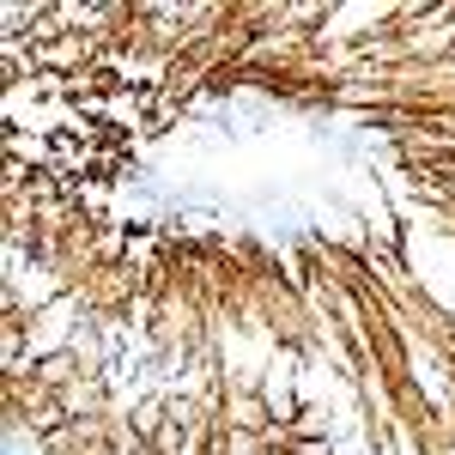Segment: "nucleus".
Returning <instances> with one entry per match:
<instances>
[{"mask_svg": "<svg viewBox=\"0 0 455 455\" xmlns=\"http://www.w3.org/2000/svg\"><path fill=\"white\" fill-rule=\"evenodd\" d=\"M225 425L255 431V437H267V431H274V407H267L261 383H255V388H225Z\"/></svg>", "mask_w": 455, "mask_h": 455, "instance_id": "nucleus-1", "label": "nucleus"}, {"mask_svg": "<svg viewBox=\"0 0 455 455\" xmlns=\"http://www.w3.org/2000/svg\"><path fill=\"white\" fill-rule=\"evenodd\" d=\"M285 455H334V437H285Z\"/></svg>", "mask_w": 455, "mask_h": 455, "instance_id": "nucleus-2", "label": "nucleus"}]
</instances>
